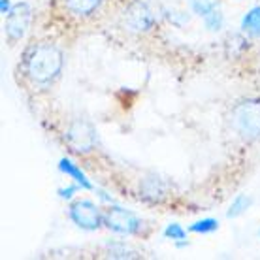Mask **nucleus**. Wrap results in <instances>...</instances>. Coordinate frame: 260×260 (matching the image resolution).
<instances>
[{
	"label": "nucleus",
	"instance_id": "f257e3e1",
	"mask_svg": "<svg viewBox=\"0 0 260 260\" xmlns=\"http://www.w3.org/2000/svg\"><path fill=\"white\" fill-rule=\"evenodd\" d=\"M62 68H64V53L53 42L30 44L21 59L23 76L36 87L53 85L60 78Z\"/></svg>",
	"mask_w": 260,
	"mask_h": 260
},
{
	"label": "nucleus",
	"instance_id": "f03ea898",
	"mask_svg": "<svg viewBox=\"0 0 260 260\" xmlns=\"http://www.w3.org/2000/svg\"><path fill=\"white\" fill-rule=\"evenodd\" d=\"M230 126L241 140H260V98H243L230 111Z\"/></svg>",
	"mask_w": 260,
	"mask_h": 260
},
{
	"label": "nucleus",
	"instance_id": "7ed1b4c3",
	"mask_svg": "<svg viewBox=\"0 0 260 260\" xmlns=\"http://www.w3.org/2000/svg\"><path fill=\"white\" fill-rule=\"evenodd\" d=\"M64 142L68 143L74 153L78 155H87L91 153L94 147H96L98 136H96V128L91 121L87 119H74L70 121V124L66 126L64 132Z\"/></svg>",
	"mask_w": 260,
	"mask_h": 260
},
{
	"label": "nucleus",
	"instance_id": "20e7f679",
	"mask_svg": "<svg viewBox=\"0 0 260 260\" xmlns=\"http://www.w3.org/2000/svg\"><path fill=\"white\" fill-rule=\"evenodd\" d=\"M123 25L130 32H149L151 28L155 26V15L151 12V8L145 2L134 0L132 4L126 6L123 13Z\"/></svg>",
	"mask_w": 260,
	"mask_h": 260
},
{
	"label": "nucleus",
	"instance_id": "39448f33",
	"mask_svg": "<svg viewBox=\"0 0 260 260\" xmlns=\"http://www.w3.org/2000/svg\"><path fill=\"white\" fill-rule=\"evenodd\" d=\"M30 17H32V10L28 4L21 2L6 13V21H4V30L6 36L12 42H17L26 34V28L30 25Z\"/></svg>",
	"mask_w": 260,
	"mask_h": 260
},
{
	"label": "nucleus",
	"instance_id": "423d86ee",
	"mask_svg": "<svg viewBox=\"0 0 260 260\" xmlns=\"http://www.w3.org/2000/svg\"><path fill=\"white\" fill-rule=\"evenodd\" d=\"M104 224L119 234H136L142 228V221L136 215L123 208H117V206L110 208L104 213Z\"/></svg>",
	"mask_w": 260,
	"mask_h": 260
},
{
	"label": "nucleus",
	"instance_id": "0eeeda50",
	"mask_svg": "<svg viewBox=\"0 0 260 260\" xmlns=\"http://www.w3.org/2000/svg\"><path fill=\"white\" fill-rule=\"evenodd\" d=\"M70 219L83 230H96L104 221V215L92 202L78 200L70 206Z\"/></svg>",
	"mask_w": 260,
	"mask_h": 260
},
{
	"label": "nucleus",
	"instance_id": "6e6552de",
	"mask_svg": "<svg viewBox=\"0 0 260 260\" xmlns=\"http://www.w3.org/2000/svg\"><path fill=\"white\" fill-rule=\"evenodd\" d=\"M102 2L104 0H62V6L70 15L85 19V17H91L102 6Z\"/></svg>",
	"mask_w": 260,
	"mask_h": 260
},
{
	"label": "nucleus",
	"instance_id": "1a4fd4ad",
	"mask_svg": "<svg viewBox=\"0 0 260 260\" xmlns=\"http://www.w3.org/2000/svg\"><path fill=\"white\" fill-rule=\"evenodd\" d=\"M142 196L149 202H162L166 198V185L155 176L145 177L142 181Z\"/></svg>",
	"mask_w": 260,
	"mask_h": 260
},
{
	"label": "nucleus",
	"instance_id": "9d476101",
	"mask_svg": "<svg viewBox=\"0 0 260 260\" xmlns=\"http://www.w3.org/2000/svg\"><path fill=\"white\" fill-rule=\"evenodd\" d=\"M59 168L64 172L66 176H70L74 181L78 183L79 187H83V189H92V183L87 179V176L81 172V168H79V166H76L72 160H68V158H62V160H60V164H59Z\"/></svg>",
	"mask_w": 260,
	"mask_h": 260
},
{
	"label": "nucleus",
	"instance_id": "9b49d317",
	"mask_svg": "<svg viewBox=\"0 0 260 260\" xmlns=\"http://www.w3.org/2000/svg\"><path fill=\"white\" fill-rule=\"evenodd\" d=\"M241 28H243V32H247L249 36L260 38V6L253 8V10L243 17Z\"/></svg>",
	"mask_w": 260,
	"mask_h": 260
},
{
	"label": "nucleus",
	"instance_id": "f8f14e48",
	"mask_svg": "<svg viewBox=\"0 0 260 260\" xmlns=\"http://www.w3.org/2000/svg\"><path fill=\"white\" fill-rule=\"evenodd\" d=\"M219 228V222L215 219H202V221L194 222L190 226V232H196V234H209V232H215Z\"/></svg>",
	"mask_w": 260,
	"mask_h": 260
},
{
	"label": "nucleus",
	"instance_id": "ddd939ff",
	"mask_svg": "<svg viewBox=\"0 0 260 260\" xmlns=\"http://www.w3.org/2000/svg\"><path fill=\"white\" fill-rule=\"evenodd\" d=\"M251 206V200H249L247 196H238L234 202H232V206H230V209H228V217H240L245 209Z\"/></svg>",
	"mask_w": 260,
	"mask_h": 260
},
{
	"label": "nucleus",
	"instance_id": "4468645a",
	"mask_svg": "<svg viewBox=\"0 0 260 260\" xmlns=\"http://www.w3.org/2000/svg\"><path fill=\"white\" fill-rule=\"evenodd\" d=\"M190 4H192V10L204 17V15H208L211 10L217 8V0H190Z\"/></svg>",
	"mask_w": 260,
	"mask_h": 260
},
{
	"label": "nucleus",
	"instance_id": "2eb2a0df",
	"mask_svg": "<svg viewBox=\"0 0 260 260\" xmlns=\"http://www.w3.org/2000/svg\"><path fill=\"white\" fill-rule=\"evenodd\" d=\"M204 21H206V25H208L209 30H219L222 26V15L217 8L211 10L208 15H204Z\"/></svg>",
	"mask_w": 260,
	"mask_h": 260
},
{
	"label": "nucleus",
	"instance_id": "dca6fc26",
	"mask_svg": "<svg viewBox=\"0 0 260 260\" xmlns=\"http://www.w3.org/2000/svg\"><path fill=\"white\" fill-rule=\"evenodd\" d=\"M164 236L166 238H172V240H185V230H183L179 224H170L166 230H164Z\"/></svg>",
	"mask_w": 260,
	"mask_h": 260
},
{
	"label": "nucleus",
	"instance_id": "f3484780",
	"mask_svg": "<svg viewBox=\"0 0 260 260\" xmlns=\"http://www.w3.org/2000/svg\"><path fill=\"white\" fill-rule=\"evenodd\" d=\"M74 190H76V187H68V189L60 190V196H62V198H70L72 192H74Z\"/></svg>",
	"mask_w": 260,
	"mask_h": 260
},
{
	"label": "nucleus",
	"instance_id": "a211bd4d",
	"mask_svg": "<svg viewBox=\"0 0 260 260\" xmlns=\"http://www.w3.org/2000/svg\"><path fill=\"white\" fill-rule=\"evenodd\" d=\"M0 8H2V13H8L13 6H10V0H2V4H0Z\"/></svg>",
	"mask_w": 260,
	"mask_h": 260
}]
</instances>
